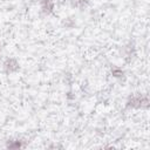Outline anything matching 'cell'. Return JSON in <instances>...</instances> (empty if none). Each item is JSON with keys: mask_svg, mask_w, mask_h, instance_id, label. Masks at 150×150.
<instances>
[{"mask_svg": "<svg viewBox=\"0 0 150 150\" xmlns=\"http://www.w3.org/2000/svg\"><path fill=\"white\" fill-rule=\"evenodd\" d=\"M111 75L116 79H122L124 76V70L120 67H112L111 68Z\"/></svg>", "mask_w": 150, "mask_h": 150, "instance_id": "obj_5", "label": "cell"}, {"mask_svg": "<svg viewBox=\"0 0 150 150\" xmlns=\"http://www.w3.org/2000/svg\"><path fill=\"white\" fill-rule=\"evenodd\" d=\"M2 68H4V71L6 74H14V73H16V71L20 70V64H19V62H18L16 59L8 57L2 63Z\"/></svg>", "mask_w": 150, "mask_h": 150, "instance_id": "obj_2", "label": "cell"}, {"mask_svg": "<svg viewBox=\"0 0 150 150\" xmlns=\"http://www.w3.org/2000/svg\"><path fill=\"white\" fill-rule=\"evenodd\" d=\"M70 2L73 7L79 8V9H84L88 6L89 0H70Z\"/></svg>", "mask_w": 150, "mask_h": 150, "instance_id": "obj_4", "label": "cell"}, {"mask_svg": "<svg viewBox=\"0 0 150 150\" xmlns=\"http://www.w3.org/2000/svg\"><path fill=\"white\" fill-rule=\"evenodd\" d=\"M127 107L128 108H132V109L148 108L149 107V98H148V96L139 95V94L129 96V98L127 101Z\"/></svg>", "mask_w": 150, "mask_h": 150, "instance_id": "obj_1", "label": "cell"}, {"mask_svg": "<svg viewBox=\"0 0 150 150\" xmlns=\"http://www.w3.org/2000/svg\"><path fill=\"white\" fill-rule=\"evenodd\" d=\"M22 146H23V143L20 139L11 141V142L7 143V148H12V149H19V148H22Z\"/></svg>", "mask_w": 150, "mask_h": 150, "instance_id": "obj_6", "label": "cell"}, {"mask_svg": "<svg viewBox=\"0 0 150 150\" xmlns=\"http://www.w3.org/2000/svg\"><path fill=\"white\" fill-rule=\"evenodd\" d=\"M41 2V9L46 14H50L54 9V1L53 0H40Z\"/></svg>", "mask_w": 150, "mask_h": 150, "instance_id": "obj_3", "label": "cell"}]
</instances>
